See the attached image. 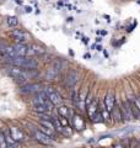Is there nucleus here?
<instances>
[{
	"label": "nucleus",
	"instance_id": "1",
	"mask_svg": "<svg viewBox=\"0 0 140 148\" xmlns=\"http://www.w3.org/2000/svg\"><path fill=\"white\" fill-rule=\"evenodd\" d=\"M7 63H10L12 67L25 68L29 71H33L37 68L38 63L32 57H16V58H7Z\"/></svg>",
	"mask_w": 140,
	"mask_h": 148
},
{
	"label": "nucleus",
	"instance_id": "2",
	"mask_svg": "<svg viewBox=\"0 0 140 148\" xmlns=\"http://www.w3.org/2000/svg\"><path fill=\"white\" fill-rule=\"evenodd\" d=\"M7 73H9V75L20 85H25L30 79L29 72L23 71V69H20L17 67H11L10 69H7Z\"/></svg>",
	"mask_w": 140,
	"mask_h": 148
},
{
	"label": "nucleus",
	"instance_id": "3",
	"mask_svg": "<svg viewBox=\"0 0 140 148\" xmlns=\"http://www.w3.org/2000/svg\"><path fill=\"white\" fill-rule=\"evenodd\" d=\"M120 109H122V114H123V119L124 121H132L134 120V115H133V111H132V108H130V103L128 100H123L120 103Z\"/></svg>",
	"mask_w": 140,
	"mask_h": 148
},
{
	"label": "nucleus",
	"instance_id": "4",
	"mask_svg": "<svg viewBox=\"0 0 140 148\" xmlns=\"http://www.w3.org/2000/svg\"><path fill=\"white\" fill-rule=\"evenodd\" d=\"M44 92H46V95L48 96V99H49V101L52 103L53 105H60L63 103V99H62V95L59 94L58 91H55V90H53L52 88H47V89L44 90Z\"/></svg>",
	"mask_w": 140,
	"mask_h": 148
},
{
	"label": "nucleus",
	"instance_id": "5",
	"mask_svg": "<svg viewBox=\"0 0 140 148\" xmlns=\"http://www.w3.org/2000/svg\"><path fill=\"white\" fill-rule=\"evenodd\" d=\"M33 137L36 138L37 142H39L44 146H50L53 143V138L49 137L48 135H46L44 132H42L41 130H36L35 133H33Z\"/></svg>",
	"mask_w": 140,
	"mask_h": 148
},
{
	"label": "nucleus",
	"instance_id": "6",
	"mask_svg": "<svg viewBox=\"0 0 140 148\" xmlns=\"http://www.w3.org/2000/svg\"><path fill=\"white\" fill-rule=\"evenodd\" d=\"M77 80H79V73L75 69H70L67 77H65V85L68 88H73L77 83Z\"/></svg>",
	"mask_w": 140,
	"mask_h": 148
},
{
	"label": "nucleus",
	"instance_id": "7",
	"mask_svg": "<svg viewBox=\"0 0 140 148\" xmlns=\"http://www.w3.org/2000/svg\"><path fill=\"white\" fill-rule=\"evenodd\" d=\"M70 122H71L73 128L76 130V131H82V130H85V127H86L85 120H84L80 115H74L73 119L70 120Z\"/></svg>",
	"mask_w": 140,
	"mask_h": 148
},
{
	"label": "nucleus",
	"instance_id": "8",
	"mask_svg": "<svg viewBox=\"0 0 140 148\" xmlns=\"http://www.w3.org/2000/svg\"><path fill=\"white\" fill-rule=\"evenodd\" d=\"M11 37L15 41H17V43H23L30 38V35L22 30H14L11 32Z\"/></svg>",
	"mask_w": 140,
	"mask_h": 148
},
{
	"label": "nucleus",
	"instance_id": "9",
	"mask_svg": "<svg viewBox=\"0 0 140 148\" xmlns=\"http://www.w3.org/2000/svg\"><path fill=\"white\" fill-rule=\"evenodd\" d=\"M111 117L116 122H124V119H123V114H122V109H120V103L117 101L113 110L111 111Z\"/></svg>",
	"mask_w": 140,
	"mask_h": 148
},
{
	"label": "nucleus",
	"instance_id": "10",
	"mask_svg": "<svg viewBox=\"0 0 140 148\" xmlns=\"http://www.w3.org/2000/svg\"><path fill=\"white\" fill-rule=\"evenodd\" d=\"M21 91L25 94H38L41 91V86L38 84H25L21 88Z\"/></svg>",
	"mask_w": 140,
	"mask_h": 148
},
{
	"label": "nucleus",
	"instance_id": "11",
	"mask_svg": "<svg viewBox=\"0 0 140 148\" xmlns=\"http://www.w3.org/2000/svg\"><path fill=\"white\" fill-rule=\"evenodd\" d=\"M105 106H106V109L109 111L113 110V108H114V105H116V103H117V100H116V98H114V94L113 92H108V94L106 95V98H105Z\"/></svg>",
	"mask_w": 140,
	"mask_h": 148
},
{
	"label": "nucleus",
	"instance_id": "12",
	"mask_svg": "<svg viewBox=\"0 0 140 148\" xmlns=\"http://www.w3.org/2000/svg\"><path fill=\"white\" fill-rule=\"evenodd\" d=\"M58 114H59L60 117H65L68 120H71L73 116H74L73 111L70 109H68L67 106H59V108H58Z\"/></svg>",
	"mask_w": 140,
	"mask_h": 148
},
{
	"label": "nucleus",
	"instance_id": "13",
	"mask_svg": "<svg viewBox=\"0 0 140 148\" xmlns=\"http://www.w3.org/2000/svg\"><path fill=\"white\" fill-rule=\"evenodd\" d=\"M10 133H11L12 138H14V140H15L16 142H17V141H22V140H23V135H22V132H21L18 128H16V127L10 128Z\"/></svg>",
	"mask_w": 140,
	"mask_h": 148
},
{
	"label": "nucleus",
	"instance_id": "14",
	"mask_svg": "<svg viewBox=\"0 0 140 148\" xmlns=\"http://www.w3.org/2000/svg\"><path fill=\"white\" fill-rule=\"evenodd\" d=\"M6 25L9 27H16L18 25V20H17V17L15 16H9L6 18Z\"/></svg>",
	"mask_w": 140,
	"mask_h": 148
},
{
	"label": "nucleus",
	"instance_id": "15",
	"mask_svg": "<svg viewBox=\"0 0 140 148\" xmlns=\"http://www.w3.org/2000/svg\"><path fill=\"white\" fill-rule=\"evenodd\" d=\"M31 51H32V53L33 54H44L46 53V51L39 47V46H37V45H32L31 46Z\"/></svg>",
	"mask_w": 140,
	"mask_h": 148
},
{
	"label": "nucleus",
	"instance_id": "16",
	"mask_svg": "<svg viewBox=\"0 0 140 148\" xmlns=\"http://www.w3.org/2000/svg\"><path fill=\"white\" fill-rule=\"evenodd\" d=\"M9 145H7V141L5 138V133L3 131H0V148H7Z\"/></svg>",
	"mask_w": 140,
	"mask_h": 148
},
{
	"label": "nucleus",
	"instance_id": "17",
	"mask_svg": "<svg viewBox=\"0 0 140 148\" xmlns=\"http://www.w3.org/2000/svg\"><path fill=\"white\" fill-rule=\"evenodd\" d=\"M134 103H135V105H137V106H138V109L140 110V94H138V95H135Z\"/></svg>",
	"mask_w": 140,
	"mask_h": 148
},
{
	"label": "nucleus",
	"instance_id": "18",
	"mask_svg": "<svg viewBox=\"0 0 140 148\" xmlns=\"http://www.w3.org/2000/svg\"><path fill=\"white\" fill-rule=\"evenodd\" d=\"M113 148H127V146H124L122 142H117L113 145Z\"/></svg>",
	"mask_w": 140,
	"mask_h": 148
},
{
	"label": "nucleus",
	"instance_id": "19",
	"mask_svg": "<svg viewBox=\"0 0 140 148\" xmlns=\"http://www.w3.org/2000/svg\"><path fill=\"white\" fill-rule=\"evenodd\" d=\"M82 41H84V43H88V38H86V37H84Z\"/></svg>",
	"mask_w": 140,
	"mask_h": 148
},
{
	"label": "nucleus",
	"instance_id": "20",
	"mask_svg": "<svg viewBox=\"0 0 140 148\" xmlns=\"http://www.w3.org/2000/svg\"><path fill=\"white\" fill-rule=\"evenodd\" d=\"M101 41H102V38H101V37H97V38H96V42H101Z\"/></svg>",
	"mask_w": 140,
	"mask_h": 148
},
{
	"label": "nucleus",
	"instance_id": "21",
	"mask_svg": "<svg viewBox=\"0 0 140 148\" xmlns=\"http://www.w3.org/2000/svg\"><path fill=\"white\" fill-rule=\"evenodd\" d=\"M84 57H85V58H91V56H90V54H88V53H86L85 56H84Z\"/></svg>",
	"mask_w": 140,
	"mask_h": 148
},
{
	"label": "nucleus",
	"instance_id": "22",
	"mask_svg": "<svg viewBox=\"0 0 140 148\" xmlns=\"http://www.w3.org/2000/svg\"><path fill=\"white\" fill-rule=\"evenodd\" d=\"M96 48H97V51H102V47H101V46H96Z\"/></svg>",
	"mask_w": 140,
	"mask_h": 148
},
{
	"label": "nucleus",
	"instance_id": "23",
	"mask_svg": "<svg viewBox=\"0 0 140 148\" xmlns=\"http://www.w3.org/2000/svg\"><path fill=\"white\" fill-rule=\"evenodd\" d=\"M26 11L27 12H31V8H26Z\"/></svg>",
	"mask_w": 140,
	"mask_h": 148
},
{
	"label": "nucleus",
	"instance_id": "24",
	"mask_svg": "<svg viewBox=\"0 0 140 148\" xmlns=\"http://www.w3.org/2000/svg\"><path fill=\"white\" fill-rule=\"evenodd\" d=\"M15 1H16L17 4H22V1H21V0H15Z\"/></svg>",
	"mask_w": 140,
	"mask_h": 148
},
{
	"label": "nucleus",
	"instance_id": "25",
	"mask_svg": "<svg viewBox=\"0 0 140 148\" xmlns=\"http://www.w3.org/2000/svg\"><path fill=\"white\" fill-rule=\"evenodd\" d=\"M138 146L140 147V137H139V140H138Z\"/></svg>",
	"mask_w": 140,
	"mask_h": 148
},
{
	"label": "nucleus",
	"instance_id": "26",
	"mask_svg": "<svg viewBox=\"0 0 140 148\" xmlns=\"http://www.w3.org/2000/svg\"><path fill=\"white\" fill-rule=\"evenodd\" d=\"M135 148H140V147H139V146H138V145H137V147H135Z\"/></svg>",
	"mask_w": 140,
	"mask_h": 148
},
{
	"label": "nucleus",
	"instance_id": "27",
	"mask_svg": "<svg viewBox=\"0 0 140 148\" xmlns=\"http://www.w3.org/2000/svg\"><path fill=\"white\" fill-rule=\"evenodd\" d=\"M99 148H101V147H99Z\"/></svg>",
	"mask_w": 140,
	"mask_h": 148
}]
</instances>
